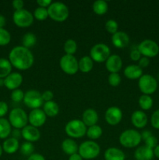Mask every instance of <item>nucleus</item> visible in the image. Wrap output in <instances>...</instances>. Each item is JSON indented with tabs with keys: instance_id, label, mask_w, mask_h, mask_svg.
Wrapping results in <instances>:
<instances>
[{
	"instance_id": "nucleus-1",
	"label": "nucleus",
	"mask_w": 159,
	"mask_h": 160,
	"mask_svg": "<svg viewBox=\"0 0 159 160\" xmlns=\"http://www.w3.org/2000/svg\"><path fill=\"white\" fill-rule=\"evenodd\" d=\"M11 65L20 70H26L31 68L34 62V55L29 48L23 45L16 46L9 54Z\"/></svg>"
},
{
	"instance_id": "nucleus-2",
	"label": "nucleus",
	"mask_w": 159,
	"mask_h": 160,
	"mask_svg": "<svg viewBox=\"0 0 159 160\" xmlns=\"http://www.w3.org/2000/svg\"><path fill=\"white\" fill-rule=\"evenodd\" d=\"M48 17L56 22H64L68 19L69 8L65 3L61 2H52L48 8Z\"/></svg>"
},
{
	"instance_id": "nucleus-3",
	"label": "nucleus",
	"mask_w": 159,
	"mask_h": 160,
	"mask_svg": "<svg viewBox=\"0 0 159 160\" xmlns=\"http://www.w3.org/2000/svg\"><path fill=\"white\" fill-rule=\"evenodd\" d=\"M118 140L121 145L125 148H136L141 142V134L137 130L127 129L121 133Z\"/></svg>"
},
{
	"instance_id": "nucleus-4",
	"label": "nucleus",
	"mask_w": 159,
	"mask_h": 160,
	"mask_svg": "<svg viewBox=\"0 0 159 160\" xmlns=\"http://www.w3.org/2000/svg\"><path fill=\"white\" fill-rule=\"evenodd\" d=\"M101 152L99 145L94 141H85L79 146L78 153L83 159H94L98 157Z\"/></svg>"
},
{
	"instance_id": "nucleus-5",
	"label": "nucleus",
	"mask_w": 159,
	"mask_h": 160,
	"mask_svg": "<svg viewBox=\"0 0 159 160\" xmlns=\"http://www.w3.org/2000/svg\"><path fill=\"white\" fill-rule=\"evenodd\" d=\"M87 127L82 120H72L65 124V132L69 137L73 138H81L87 134Z\"/></svg>"
},
{
	"instance_id": "nucleus-6",
	"label": "nucleus",
	"mask_w": 159,
	"mask_h": 160,
	"mask_svg": "<svg viewBox=\"0 0 159 160\" xmlns=\"http://www.w3.org/2000/svg\"><path fill=\"white\" fill-rule=\"evenodd\" d=\"M9 122L15 129H23L27 125L28 116L21 108H14L9 112Z\"/></svg>"
},
{
	"instance_id": "nucleus-7",
	"label": "nucleus",
	"mask_w": 159,
	"mask_h": 160,
	"mask_svg": "<svg viewBox=\"0 0 159 160\" xmlns=\"http://www.w3.org/2000/svg\"><path fill=\"white\" fill-rule=\"evenodd\" d=\"M111 56V50L107 45L104 43L95 44L90 51V57L94 62H104Z\"/></svg>"
},
{
	"instance_id": "nucleus-8",
	"label": "nucleus",
	"mask_w": 159,
	"mask_h": 160,
	"mask_svg": "<svg viewBox=\"0 0 159 160\" xmlns=\"http://www.w3.org/2000/svg\"><path fill=\"white\" fill-rule=\"evenodd\" d=\"M138 87L143 95H151L157 89V81L150 74H143L139 79Z\"/></svg>"
},
{
	"instance_id": "nucleus-9",
	"label": "nucleus",
	"mask_w": 159,
	"mask_h": 160,
	"mask_svg": "<svg viewBox=\"0 0 159 160\" xmlns=\"http://www.w3.org/2000/svg\"><path fill=\"white\" fill-rule=\"evenodd\" d=\"M141 56L147 58H154L159 54V45L151 39H145L137 45Z\"/></svg>"
},
{
	"instance_id": "nucleus-10",
	"label": "nucleus",
	"mask_w": 159,
	"mask_h": 160,
	"mask_svg": "<svg viewBox=\"0 0 159 160\" xmlns=\"http://www.w3.org/2000/svg\"><path fill=\"white\" fill-rule=\"evenodd\" d=\"M26 107L33 109H40L44 105L42 95L37 90H29L24 94L23 100Z\"/></svg>"
},
{
	"instance_id": "nucleus-11",
	"label": "nucleus",
	"mask_w": 159,
	"mask_h": 160,
	"mask_svg": "<svg viewBox=\"0 0 159 160\" xmlns=\"http://www.w3.org/2000/svg\"><path fill=\"white\" fill-rule=\"evenodd\" d=\"M34 16L27 9H23L21 10L15 11L12 16L14 23L21 28H29L34 23Z\"/></svg>"
},
{
	"instance_id": "nucleus-12",
	"label": "nucleus",
	"mask_w": 159,
	"mask_h": 160,
	"mask_svg": "<svg viewBox=\"0 0 159 160\" xmlns=\"http://www.w3.org/2000/svg\"><path fill=\"white\" fill-rule=\"evenodd\" d=\"M59 66L62 71L68 75H74L79 70L78 60L74 56L65 54L59 60Z\"/></svg>"
},
{
	"instance_id": "nucleus-13",
	"label": "nucleus",
	"mask_w": 159,
	"mask_h": 160,
	"mask_svg": "<svg viewBox=\"0 0 159 160\" xmlns=\"http://www.w3.org/2000/svg\"><path fill=\"white\" fill-rule=\"evenodd\" d=\"M123 114L121 109L117 106H111L106 110L104 118L106 122L111 126H116L121 122Z\"/></svg>"
},
{
	"instance_id": "nucleus-14",
	"label": "nucleus",
	"mask_w": 159,
	"mask_h": 160,
	"mask_svg": "<svg viewBox=\"0 0 159 160\" xmlns=\"http://www.w3.org/2000/svg\"><path fill=\"white\" fill-rule=\"evenodd\" d=\"M46 120L47 116L44 112L43 109H33L28 115V122L30 123V125L37 128L43 126L46 122Z\"/></svg>"
},
{
	"instance_id": "nucleus-15",
	"label": "nucleus",
	"mask_w": 159,
	"mask_h": 160,
	"mask_svg": "<svg viewBox=\"0 0 159 160\" xmlns=\"http://www.w3.org/2000/svg\"><path fill=\"white\" fill-rule=\"evenodd\" d=\"M21 134L23 139L28 142H35L40 139L41 132L38 128L33 127L31 125H26L21 130Z\"/></svg>"
},
{
	"instance_id": "nucleus-16",
	"label": "nucleus",
	"mask_w": 159,
	"mask_h": 160,
	"mask_svg": "<svg viewBox=\"0 0 159 160\" xmlns=\"http://www.w3.org/2000/svg\"><path fill=\"white\" fill-rule=\"evenodd\" d=\"M105 67L110 73H118L123 67V59L118 55H111L105 61Z\"/></svg>"
},
{
	"instance_id": "nucleus-17",
	"label": "nucleus",
	"mask_w": 159,
	"mask_h": 160,
	"mask_svg": "<svg viewBox=\"0 0 159 160\" xmlns=\"http://www.w3.org/2000/svg\"><path fill=\"white\" fill-rule=\"evenodd\" d=\"M23 76L20 73H11L4 79V86L9 90H16L23 83Z\"/></svg>"
},
{
	"instance_id": "nucleus-18",
	"label": "nucleus",
	"mask_w": 159,
	"mask_h": 160,
	"mask_svg": "<svg viewBox=\"0 0 159 160\" xmlns=\"http://www.w3.org/2000/svg\"><path fill=\"white\" fill-rule=\"evenodd\" d=\"M131 122L136 128L142 129L147 124V116L143 111L136 110L131 115Z\"/></svg>"
},
{
	"instance_id": "nucleus-19",
	"label": "nucleus",
	"mask_w": 159,
	"mask_h": 160,
	"mask_svg": "<svg viewBox=\"0 0 159 160\" xmlns=\"http://www.w3.org/2000/svg\"><path fill=\"white\" fill-rule=\"evenodd\" d=\"M112 42L115 48H126L129 44V37L126 32H123V31H117L115 34H112Z\"/></svg>"
},
{
	"instance_id": "nucleus-20",
	"label": "nucleus",
	"mask_w": 159,
	"mask_h": 160,
	"mask_svg": "<svg viewBox=\"0 0 159 160\" xmlns=\"http://www.w3.org/2000/svg\"><path fill=\"white\" fill-rule=\"evenodd\" d=\"M154 156V149L146 145L138 147L134 152L136 160H152Z\"/></svg>"
},
{
	"instance_id": "nucleus-21",
	"label": "nucleus",
	"mask_w": 159,
	"mask_h": 160,
	"mask_svg": "<svg viewBox=\"0 0 159 160\" xmlns=\"http://www.w3.org/2000/svg\"><path fill=\"white\" fill-rule=\"evenodd\" d=\"M82 121L86 127H90L96 125L98 121V114L94 109H87L83 112Z\"/></svg>"
},
{
	"instance_id": "nucleus-22",
	"label": "nucleus",
	"mask_w": 159,
	"mask_h": 160,
	"mask_svg": "<svg viewBox=\"0 0 159 160\" xmlns=\"http://www.w3.org/2000/svg\"><path fill=\"white\" fill-rule=\"evenodd\" d=\"M124 75L126 78L129 80L140 79L143 75V69L140 68L138 65L132 64L129 65L124 69Z\"/></svg>"
},
{
	"instance_id": "nucleus-23",
	"label": "nucleus",
	"mask_w": 159,
	"mask_h": 160,
	"mask_svg": "<svg viewBox=\"0 0 159 160\" xmlns=\"http://www.w3.org/2000/svg\"><path fill=\"white\" fill-rule=\"evenodd\" d=\"M104 157L105 160H125L126 159L125 153L115 147L107 148L104 152Z\"/></svg>"
},
{
	"instance_id": "nucleus-24",
	"label": "nucleus",
	"mask_w": 159,
	"mask_h": 160,
	"mask_svg": "<svg viewBox=\"0 0 159 160\" xmlns=\"http://www.w3.org/2000/svg\"><path fill=\"white\" fill-rule=\"evenodd\" d=\"M61 148L63 152L69 156L78 153V149H79V146L76 142L72 138L65 139L61 144Z\"/></svg>"
},
{
	"instance_id": "nucleus-25",
	"label": "nucleus",
	"mask_w": 159,
	"mask_h": 160,
	"mask_svg": "<svg viewBox=\"0 0 159 160\" xmlns=\"http://www.w3.org/2000/svg\"><path fill=\"white\" fill-rule=\"evenodd\" d=\"M19 148H20V144L18 139H16L12 137L6 138L2 144L3 151L7 154H13L17 152Z\"/></svg>"
},
{
	"instance_id": "nucleus-26",
	"label": "nucleus",
	"mask_w": 159,
	"mask_h": 160,
	"mask_svg": "<svg viewBox=\"0 0 159 160\" xmlns=\"http://www.w3.org/2000/svg\"><path fill=\"white\" fill-rule=\"evenodd\" d=\"M43 111L47 117H56L59 112V106L54 101L47 102L44 103Z\"/></svg>"
},
{
	"instance_id": "nucleus-27",
	"label": "nucleus",
	"mask_w": 159,
	"mask_h": 160,
	"mask_svg": "<svg viewBox=\"0 0 159 160\" xmlns=\"http://www.w3.org/2000/svg\"><path fill=\"white\" fill-rule=\"evenodd\" d=\"M79 64V70L82 73H89L92 70L94 67V61L90 56H84L78 61Z\"/></svg>"
},
{
	"instance_id": "nucleus-28",
	"label": "nucleus",
	"mask_w": 159,
	"mask_h": 160,
	"mask_svg": "<svg viewBox=\"0 0 159 160\" xmlns=\"http://www.w3.org/2000/svg\"><path fill=\"white\" fill-rule=\"evenodd\" d=\"M12 132L11 124L9 120L5 118H0V138L6 139Z\"/></svg>"
},
{
	"instance_id": "nucleus-29",
	"label": "nucleus",
	"mask_w": 159,
	"mask_h": 160,
	"mask_svg": "<svg viewBox=\"0 0 159 160\" xmlns=\"http://www.w3.org/2000/svg\"><path fill=\"white\" fill-rule=\"evenodd\" d=\"M93 11L95 14L99 16H102L107 12L108 9V5L106 1L104 0H97L93 3Z\"/></svg>"
},
{
	"instance_id": "nucleus-30",
	"label": "nucleus",
	"mask_w": 159,
	"mask_h": 160,
	"mask_svg": "<svg viewBox=\"0 0 159 160\" xmlns=\"http://www.w3.org/2000/svg\"><path fill=\"white\" fill-rule=\"evenodd\" d=\"M12 67L9 60L4 58L0 59V79H5L8 75L10 74Z\"/></svg>"
},
{
	"instance_id": "nucleus-31",
	"label": "nucleus",
	"mask_w": 159,
	"mask_h": 160,
	"mask_svg": "<svg viewBox=\"0 0 159 160\" xmlns=\"http://www.w3.org/2000/svg\"><path fill=\"white\" fill-rule=\"evenodd\" d=\"M138 104L140 109H142V111H146L149 110V109H151L152 108L153 104H154V101H153V98H151V95H142L139 98Z\"/></svg>"
},
{
	"instance_id": "nucleus-32",
	"label": "nucleus",
	"mask_w": 159,
	"mask_h": 160,
	"mask_svg": "<svg viewBox=\"0 0 159 160\" xmlns=\"http://www.w3.org/2000/svg\"><path fill=\"white\" fill-rule=\"evenodd\" d=\"M102 128L98 125H94V126L90 127L87 130V136L90 140L94 141L100 138L101 136L102 135Z\"/></svg>"
},
{
	"instance_id": "nucleus-33",
	"label": "nucleus",
	"mask_w": 159,
	"mask_h": 160,
	"mask_svg": "<svg viewBox=\"0 0 159 160\" xmlns=\"http://www.w3.org/2000/svg\"><path fill=\"white\" fill-rule=\"evenodd\" d=\"M37 42V37L34 34L31 32H27L23 36L22 38V44L23 46L26 48H31L34 46V45Z\"/></svg>"
},
{
	"instance_id": "nucleus-34",
	"label": "nucleus",
	"mask_w": 159,
	"mask_h": 160,
	"mask_svg": "<svg viewBox=\"0 0 159 160\" xmlns=\"http://www.w3.org/2000/svg\"><path fill=\"white\" fill-rule=\"evenodd\" d=\"M63 48L65 54L73 56L77 50V44L73 39H68L64 43Z\"/></svg>"
},
{
	"instance_id": "nucleus-35",
	"label": "nucleus",
	"mask_w": 159,
	"mask_h": 160,
	"mask_svg": "<svg viewBox=\"0 0 159 160\" xmlns=\"http://www.w3.org/2000/svg\"><path fill=\"white\" fill-rule=\"evenodd\" d=\"M33 16H34V18L39 20V21L45 20L48 17V9H46V8L39 7L38 6V7L35 9L34 13H33Z\"/></svg>"
},
{
	"instance_id": "nucleus-36",
	"label": "nucleus",
	"mask_w": 159,
	"mask_h": 160,
	"mask_svg": "<svg viewBox=\"0 0 159 160\" xmlns=\"http://www.w3.org/2000/svg\"><path fill=\"white\" fill-rule=\"evenodd\" d=\"M20 152L22 155L25 156H31L32 154H34V145H33V143L28 142H23V144L20 146Z\"/></svg>"
},
{
	"instance_id": "nucleus-37",
	"label": "nucleus",
	"mask_w": 159,
	"mask_h": 160,
	"mask_svg": "<svg viewBox=\"0 0 159 160\" xmlns=\"http://www.w3.org/2000/svg\"><path fill=\"white\" fill-rule=\"evenodd\" d=\"M11 41V34L5 28H0V46L7 45Z\"/></svg>"
},
{
	"instance_id": "nucleus-38",
	"label": "nucleus",
	"mask_w": 159,
	"mask_h": 160,
	"mask_svg": "<svg viewBox=\"0 0 159 160\" xmlns=\"http://www.w3.org/2000/svg\"><path fill=\"white\" fill-rule=\"evenodd\" d=\"M121 81L122 78L118 73H110L108 78V82L109 85L112 86V87H117L119 85Z\"/></svg>"
},
{
	"instance_id": "nucleus-39",
	"label": "nucleus",
	"mask_w": 159,
	"mask_h": 160,
	"mask_svg": "<svg viewBox=\"0 0 159 160\" xmlns=\"http://www.w3.org/2000/svg\"><path fill=\"white\" fill-rule=\"evenodd\" d=\"M105 29L110 34H115L118 29V23L114 20H108L105 23Z\"/></svg>"
},
{
	"instance_id": "nucleus-40",
	"label": "nucleus",
	"mask_w": 159,
	"mask_h": 160,
	"mask_svg": "<svg viewBox=\"0 0 159 160\" xmlns=\"http://www.w3.org/2000/svg\"><path fill=\"white\" fill-rule=\"evenodd\" d=\"M24 94L23 92L20 89H16V90L12 91L11 93V98L13 102H20L23 100V97H24Z\"/></svg>"
},
{
	"instance_id": "nucleus-41",
	"label": "nucleus",
	"mask_w": 159,
	"mask_h": 160,
	"mask_svg": "<svg viewBox=\"0 0 159 160\" xmlns=\"http://www.w3.org/2000/svg\"><path fill=\"white\" fill-rule=\"evenodd\" d=\"M151 124L154 129L159 130V109L154 111L151 115Z\"/></svg>"
},
{
	"instance_id": "nucleus-42",
	"label": "nucleus",
	"mask_w": 159,
	"mask_h": 160,
	"mask_svg": "<svg viewBox=\"0 0 159 160\" xmlns=\"http://www.w3.org/2000/svg\"><path fill=\"white\" fill-rule=\"evenodd\" d=\"M144 142L146 146L149 147V148H152V149H154V148L157 145V138H156L155 136L154 135H151V137H149L147 139H146V140L144 141Z\"/></svg>"
},
{
	"instance_id": "nucleus-43",
	"label": "nucleus",
	"mask_w": 159,
	"mask_h": 160,
	"mask_svg": "<svg viewBox=\"0 0 159 160\" xmlns=\"http://www.w3.org/2000/svg\"><path fill=\"white\" fill-rule=\"evenodd\" d=\"M129 57H130V59H132V61H134V62H137V61L140 60V58L142 57V56L141 54H140V52H139L137 46V48H132V50L130 51V53H129Z\"/></svg>"
},
{
	"instance_id": "nucleus-44",
	"label": "nucleus",
	"mask_w": 159,
	"mask_h": 160,
	"mask_svg": "<svg viewBox=\"0 0 159 160\" xmlns=\"http://www.w3.org/2000/svg\"><path fill=\"white\" fill-rule=\"evenodd\" d=\"M41 95H42V98H43V101L45 102H47L52 101V99L54 98V93H53V92L50 90L45 91V92H44Z\"/></svg>"
},
{
	"instance_id": "nucleus-45",
	"label": "nucleus",
	"mask_w": 159,
	"mask_h": 160,
	"mask_svg": "<svg viewBox=\"0 0 159 160\" xmlns=\"http://www.w3.org/2000/svg\"><path fill=\"white\" fill-rule=\"evenodd\" d=\"M150 64V59L149 58L144 57V56H142L140 58V60L138 61V66L140 67V68H146L149 66Z\"/></svg>"
},
{
	"instance_id": "nucleus-46",
	"label": "nucleus",
	"mask_w": 159,
	"mask_h": 160,
	"mask_svg": "<svg viewBox=\"0 0 159 160\" xmlns=\"http://www.w3.org/2000/svg\"><path fill=\"white\" fill-rule=\"evenodd\" d=\"M8 112V105L5 102L0 101V118H3Z\"/></svg>"
},
{
	"instance_id": "nucleus-47",
	"label": "nucleus",
	"mask_w": 159,
	"mask_h": 160,
	"mask_svg": "<svg viewBox=\"0 0 159 160\" xmlns=\"http://www.w3.org/2000/svg\"><path fill=\"white\" fill-rule=\"evenodd\" d=\"M12 4V7L15 9V11L21 10L23 9V6H24V2L22 0H14Z\"/></svg>"
},
{
	"instance_id": "nucleus-48",
	"label": "nucleus",
	"mask_w": 159,
	"mask_h": 160,
	"mask_svg": "<svg viewBox=\"0 0 159 160\" xmlns=\"http://www.w3.org/2000/svg\"><path fill=\"white\" fill-rule=\"evenodd\" d=\"M52 3V2L51 0H37V4L38 5L39 7L42 8H46L48 9V6Z\"/></svg>"
},
{
	"instance_id": "nucleus-49",
	"label": "nucleus",
	"mask_w": 159,
	"mask_h": 160,
	"mask_svg": "<svg viewBox=\"0 0 159 160\" xmlns=\"http://www.w3.org/2000/svg\"><path fill=\"white\" fill-rule=\"evenodd\" d=\"M27 160H45V158L40 153H34L28 157Z\"/></svg>"
},
{
	"instance_id": "nucleus-50",
	"label": "nucleus",
	"mask_w": 159,
	"mask_h": 160,
	"mask_svg": "<svg viewBox=\"0 0 159 160\" xmlns=\"http://www.w3.org/2000/svg\"><path fill=\"white\" fill-rule=\"evenodd\" d=\"M151 135H153V134H152V133H151L150 131H147H147H143V132L141 133L142 140L145 141V140H146V139H147L148 138L151 137Z\"/></svg>"
},
{
	"instance_id": "nucleus-51",
	"label": "nucleus",
	"mask_w": 159,
	"mask_h": 160,
	"mask_svg": "<svg viewBox=\"0 0 159 160\" xmlns=\"http://www.w3.org/2000/svg\"><path fill=\"white\" fill-rule=\"evenodd\" d=\"M12 138L16 139H18L20 138V137H22V134H21V131H20L19 129H15L14 131H12Z\"/></svg>"
},
{
	"instance_id": "nucleus-52",
	"label": "nucleus",
	"mask_w": 159,
	"mask_h": 160,
	"mask_svg": "<svg viewBox=\"0 0 159 160\" xmlns=\"http://www.w3.org/2000/svg\"><path fill=\"white\" fill-rule=\"evenodd\" d=\"M69 160H83V158L80 156L79 153H75V154L70 156Z\"/></svg>"
},
{
	"instance_id": "nucleus-53",
	"label": "nucleus",
	"mask_w": 159,
	"mask_h": 160,
	"mask_svg": "<svg viewBox=\"0 0 159 160\" xmlns=\"http://www.w3.org/2000/svg\"><path fill=\"white\" fill-rule=\"evenodd\" d=\"M6 23V17H5L3 15H1V14H0V28H4Z\"/></svg>"
},
{
	"instance_id": "nucleus-54",
	"label": "nucleus",
	"mask_w": 159,
	"mask_h": 160,
	"mask_svg": "<svg viewBox=\"0 0 159 160\" xmlns=\"http://www.w3.org/2000/svg\"><path fill=\"white\" fill-rule=\"evenodd\" d=\"M154 156L159 159V145H157L155 148H154Z\"/></svg>"
},
{
	"instance_id": "nucleus-55",
	"label": "nucleus",
	"mask_w": 159,
	"mask_h": 160,
	"mask_svg": "<svg viewBox=\"0 0 159 160\" xmlns=\"http://www.w3.org/2000/svg\"><path fill=\"white\" fill-rule=\"evenodd\" d=\"M4 85V79H0V86Z\"/></svg>"
},
{
	"instance_id": "nucleus-56",
	"label": "nucleus",
	"mask_w": 159,
	"mask_h": 160,
	"mask_svg": "<svg viewBox=\"0 0 159 160\" xmlns=\"http://www.w3.org/2000/svg\"><path fill=\"white\" fill-rule=\"evenodd\" d=\"M2 151H3L2 147L1 145H0V156H2Z\"/></svg>"
}]
</instances>
